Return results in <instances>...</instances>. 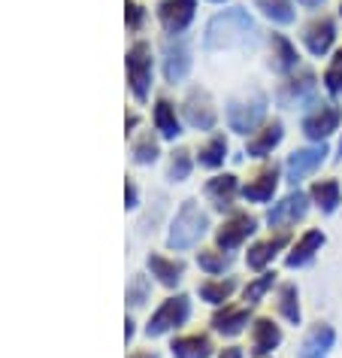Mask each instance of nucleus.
<instances>
[{
	"label": "nucleus",
	"instance_id": "nucleus-12",
	"mask_svg": "<svg viewBox=\"0 0 342 358\" xmlns=\"http://www.w3.org/2000/svg\"><path fill=\"white\" fill-rule=\"evenodd\" d=\"M309 207H312V201H309V192H303V189H291L285 194L282 201H276L273 207L267 210V216L264 222L269 228H288L291 231L297 222H303L306 216H309Z\"/></svg>",
	"mask_w": 342,
	"mask_h": 358
},
{
	"label": "nucleus",
	"instance_id": "nucleus-47",
	"mask_svg": "<svg viewBox=\"0 0 342 358\" xmlns=\"http://www.w3.org/2000/svg\"><path fill=\"white\" fill-rule=\"evenodd\" d=\"M209 3H224V0H209Z\"/></svg>",
	"mask_w": 342,
	"mask_h": 358
},
{
	"label": "nucleus",
	"instance_id": "nucleus-7",
	"mask_svg": "<svg viewBox=\"0 0 342 358\" xmlns=\"http://www.w3.org/2000/svg\"><path fill=\"white\" fill-rule=\"evenodd\" d=\"M315 92H318V76L309 67H297L294 73L282 76V83L276 85V103L278 106H309L315 103Z\"/></svg>",
	"mask_w": 342,
	"mask_h": 358
},
{
	"label": "nucleus",
	"instance_id": "nucleus-2",
	"mask_svg": "<svg viewBox=\"0 0 342 358\" xmlns=\"http://www.w3.org/2000/svg\"><path fill=\"white\" fill-rule=\"evenodd\" d=\"M209 231V213H206L197 201H182V207L176 210L173 222H170L167 231V246L173 252H185V249H194Z\"/></svg>",
	"mask_w": 342,
	"mask_h": 358
},
{
	"label": "nucleus",
	"instance_id": "nucleus-31",
	"mask_svg": "<svg viewBox=\"0 0 342 358\" xmlns=\"http://www.w3.org/2000/svg\"><path fill=\"white\" fill-rule=\"evenodd\" d=\"M276 285H278V273L276 271H264V273L251 276V280L242 285V301H246L248 307H255V303L264 301L267 294L276 289Z\"/></svg>",
	"mask_w": 342,
	"mask_h": 358
},
{
	"label": "nucleus",
	"instance_id": "nucleus-29",
	"mask_svg": "<svg viewBox=\"0 0 342 358\" xmlns=\"http://www.w3.org/2000/svg\"><path fill=\"white\" fill-rule=\"evenodd\" d=\"M228 155H230V143H228V137L215 131L212 137H206L200 146H197V155H194V158H197V164H200L203 170H218V167H224Z\"/></svg>",
	"mask_w": 342,
	"mask_h": 358
},
{
	"label": "nucleus",
	"instance_id": "nucleus-43",
	"mask_svg": "<svg viewBox=\"0 0 342 358\" xmlns=\"http://www.w3.org/2000/svg\"><path fill=\"white\" fill-rule=\"evenodd\" d=\"M131 358H158L155 352H149V349H137V352H133Z\"/></svg>",
	"mask_w": 342,
	"mask_h": 358
},
{
	"label": "nucleus",
	"instance_id": "nucleus-17",
	"mask_svg": "<svg viewBox=\"0 0 342 358\" xmlns=\"http://www.w3.org/2000/svg\"><path fill=\"white\" fill-rule=\"evenodd\" d=\"M203 194H206V201L212 203V210L233 213L237 198H242V182L237 173H215L212 179H206Z\"/></svg>",
	"mask_w": 342,
	"mask_h": 358
},
{
	"label": "nucleus",
	"instance_id": "nucleus-8",
	"mask_svg": "<svg viewBox=\"0 0 342 358\" xmlns=\"http://www.w3.org/2000/svg\"><path fill=\"white\" fill-rule=\"evenodd\" d=\"M191 319V298L188 294H170L146 322V337H164L170 331H179Z\"/></svg>",
	"mask_w": 342,
	"mask_h": 358
},
{
	"label": "nucleus",
	"instance_id": "nucleus-39",
	"mask_svg": "<svg viewBox=\"0 0 342 358\" xmlns=\"http://www.w3.org/2000/svg\"><path fill=\"white\" fill-rule=\"evenodd\" d=\"M124 203H128V210L140 207V192H137V182H133V179L124 182Z\"/></svg>",
	"mask_w": 342,
	"mask_h": 358
},
{
	"label": "nucleus",
	"instance_id": "nucleus-24",
	"mask_svg": "<svg viewBox=\"0 0 342 358\" xmlns=\"http://www.w3.org/2000/svg\"><path fill=\"white\" fill-rule=\"evenodd\" d=\"M333 343H336V328H333L330 322H315V325L306 331L297 358H330Z\"/></svg>",
	"mask_w": 342,
	"mask_h": 358
},
{
	"label": "nucleus",
	"instance_id": "nucleus-22",
	"mask_svg": "<svg viewBox=\"0 0 342 358\" xmlns=\"http://www.w3.org/2000/svg\"><path fill=\"white\" fill-rule=\"evenodd\" d=\"M267 46H269L267 64H269V70H273L276 76H288V73H294V70L300 67V52H297L291 37L273 31L269 34V40H267Z\"/></svg>",
	"mask_w": 342,
	"mask_h": 358
},
{
	"label": "nucleus",
	"instance_id": "nucleus-14",
	"mask_svg": "<svg viewBox=\"0 0 342 358\" xmlns=\"http://www.w3.org/2000/svg\"><path fill=\"white\" fill-rule=\"evenodd\" d=\"M294 240H291V231L288 228H278V231H269L267 237H260L255 240V243L248 246V252H246V264H248V271H255V273H264L269 271V264L278 258V252H285L288 246H291Z\"/></svg>",
	"mask_w": 342,
	"mask_h": 358
},
{
	"label": "nucleus",
	"instance_id": "nucleus-45",
	"mask_svg": "<svg viewBox=\"0 0 342 358\" xmlns=\"http://www.w3.org/2000/svg\"><path fill=\"white\" fill-rule=\"evenodd\" d=\"M333 161H342V131H339V143H336V155H333Z\"/></svg>",
	"mask_w": 342,
	"mask_h": 358
},
{
	"label": "nucleus",
	"instance_id": "nucleus-19",
	"mask_svg": "<svg viewBox=\"0 0 342 358\" xmlns=\"http://www.w3.org/2000/svg\"><path fill=\"white\" fill-rule=\"evenodd\" d=\"M282 140H285V124H282V119H267L255 134H248L246 155L248 158H258V161H267L278 146H282Z\"/></svg>",
	"mask_w": 342,
	"mask_h": 358
},
{
	"label": "nucleus",
	"instance_id": "nucleus-23",
	"mask_svg": "<svg viewBox=\"0 0 342 358\" xmlns=\"http://www.w3.org/2000/svg\"><path fill=\"white\" fill-rule=\"evenodd\" d=\"M218 349H215V340L209 331H188V334L173 337L170 343V355L173 358H212Z\"/></svg>",
	"mask_w": 342,
	"mask_h": 358
},
{
	"label": "nucleus",
	"instance_id": "nucleus-3",
	"mask_svg": "<svg viewBox=\"0 0 342 358\" xmlns=\"http://www.w3.org/2000/svg\"><path fill=\"white\" fill-rule=\"evenodd\" d=\"M267 106H269V97L260 88H251L242 97H233L228 110H224L228 128L233 134H255L267 122Z\"/></svg>",
	"mask_w": 342,
	"mask_h": 358
},
{
	"label": "nucleus",
	"instance_id": "nucleus-28",
	"mask_svg": "<svg viewBox=\"0 0 342 358\" xmlns=\"http://www.w3.org/2000/svg\"><path fill=\"white\" fill-rule=\"evenodd\" d=\"M151 122H155V131L164 140H176L182 134V119L176 113V103L170 97H158L155 106H151Z\"/></svg>",
	"mask_w": 342,
	"mask_h": 358
},
{
	"label": "nucleus",
	"instance_id": "nucleus-5",
	"mask_svg": "<svg viewBox=\"0 0 342 358\" xmlns=\"http://www.w3.org/2000/svg\"><path fill=\"white\" fill-rule=\"evenodd\" d=\"M124 67H128V88L133 101L146 103L151 94V73H155V61H151V46L146 40H137L124 55Z\"/></svg>",
	"mask_w": 342,
	"mask_h": 358
},
{
	"label": "nucleus",
	"instance_id": "nucleus-4",
	"mask_svg": "<svg viewBox=\"0 0 342 358\" xmlns=\"http://www.w3.org/2000/svg\"><path fill=\"white\" fill-rule=\"evenodd\" d=\"M300 131L309 143H327L342 131V106L336 101H315L306 106Z\"/></svg>",
	"mask_w": 342,
	"mask_h": 358
},
{
	"label": "nucleus",
	"instance_id": "nucleus-18",
	"mask_svg": "<svg viewBox=\"0 0 342 358\" xmlns=\"http://www.w3.org/2000/svg\"><path fill=\"white\" fill-rule=\"evenodd\" d=\"M251 322H255V316H251L248 303H224V307H215L209 325L221 337H239Z\"/></svg>",
	"mask_w": 342,
	"mask_h": 358
},
{
	"label": "nucleus",
	"instance_id": "nucleus-32",
	"mask_svg": "<svg viewBox=\"0 0 342 358\" xmlns=\"http://www.w3.org/2000/svg\"><path fill=\"white\" fill-rule=\"evenodd\" d=\"M197 267L206 276H224L233 267V252H224V249H200L197 252Z\"/></svg>",
	"mask_w": 342,
	"mask_h": 358
},
{
	"label": "nucleus",
	"instance_id": "nucleus-37",
	"mask_svg": "<svg viewBox=\"0 0 342 358\" xmlns=\"http://www.w3.org/2000/svg\"><path fill=\"white\" fill-rule=\"evenodd\" d=\"M128 307H142L149 298H151V282H149V276H142V273H133V280L128 282Z\"/></svg>",
	"mask_w": 342,
	"mask_h": 358
},
{
	"label": "nucleus",
	"instance_id": "nucleus-46",
	"mask_svg": "<svg viewBox=\"0 0 342 358\" xmlns=\"http://www.w3.org/2000/svg\"><path fill=\"white\" fill-rule=\"evenodd\" d=\"M339 19H342V0H339Z\"/></svg>",
	"mask_w": 342,
	"mask_h": 358
},
{
	"label": "nucleus",
	"instance_id": "nucleus-15",
	"mask_svg": "<svg viewBox=\"0 0 342 358\" xmlns=\"http://www.w3.org/2000/svg\"><path fill=\"white\" fill-rule=\"evenodd\" d=\"M282 325L273 319V316H255L248 328V355L251 358H269L282 346Z\"/></svg>",
	"mask_w": 342,
	"mask_h": 358
},
{
	"label": "nucleus",
	"instance_id": "nucleus-26",
	"mask_svg": "<svg viewBox=\"0 0 342 358\" xmlns=\"http://www.w3.org/2000/svg\"><path fill=\"white\" fill-rule=\"evenodd\" d=\"M273 310L288 322V325H294V328L300 325L303 322V307H300V289H297V282H278L276 285Z\"/></svg>",
	"mask_w": 342,
	"mask_h": 358
},
{
	"label": "nucleus",
	"instance_id": "nucleus-36",
	"mask_svg": "<svg viewBox=\"0 0 342 358\" xmlns=\"http://www.w3.org/2000/svg\"><path fill=\"white\" fill-rule=\"evenodd\" d=\"M194 170V155L188 152L185 146H179L170 152V161H167V179L170 182H185Z\"/></svg>",
	"mask_w": 342,
	"mask_h": 358
},
{
	"label": "nucleus",
	"instance_id": "nucleus-16",
	"mask_svg": "<svg viewBox=\"0 0 342 358\" xmlns=\"http://www.w3.org/2000/svg\"><path fill=\"white\" fill-rule=\"evenodd\" d=\"M324 243H327V234H324L321 228H306L303 234L297 237L291 246H288V252H285V267H288V271H300V267H309L315 258H318V252L324 249Z\"/></svg>",
	"mask_w": 342,
	"mask_h": 358
},
{
	"label": "nucleus",
	"instance_id": "nucleus-42",
	"mask_svg": "<svg viewBox=\"0 0 342 358\" xmlns=\"http://www.w3.org/2000/svg\"><path fill=\"white\" fill-rule=\"evenodd\" d=\"M137 124H140V115H137V113H128V115H124V128H128V134H133V128H137Z\"/></svg>",
	"mask_w": 342,
	"mask_h": 358
},
{
	"label": "nucleus",
	"instance_id": "nucleus-11",
	"mask_svg": "<svg viewBox=\"0 0 342 358\" xmlns=\"http://www.w3.org/2000/svg\"><path fill=\"white\" fill-rule=\"evenodd\" d=\"M258 225H260L258 216H251L246 210H233V213H228V219L215 228V246L224 249V252H233V249L246 246L248 237H255Z\"/></svg>",
	"mask_w": 342,
	"mask_h": 358
},
{
	"label": "nucleus",
	"instance_id": "nucleus-33",
	"mask_svg": "<svg viewBox=\"0 0 342 358\" xmlns=\"http://www.w3.org/2000/svg\"><path fill=\"white\" fill-rule=\"evenodd\" d=\"M255 10H260V15L273 24H294L297 19L294 0H255Z\"/></svg>",
	"mask_w": 342,
	"mask_h": 358
},
{
	"label": "nucleus",
	"instance_id": "nucleus-27",
	"mask_svg": "<svg viewBox=\"0 0 342 358\" xmlns=\"http://www.w3.org/2000/svg\"><path fill=\"white\" fill-rule=\"evenodd\" d=\"M146 264H149L151 276H155L161 285H167V289H176V285L182 282V276H185V262L182 258H170V255L151 252L146 258Z\"/></svg>",
	"mask_w": 342,
	"mask_h": 358
},
{
	"label": "nucleus",
	"instance_id": "nucleus-20",
	"mask_svg": "<svg viewBox=\"0 0 342 358\" xmlns=\"http://www.w3.org/2000/svg\"><path fill=\"white\" fill-rule=\"evenodd\" d=\"M194 15H197V0H161L158 3V22L170 37L185 34L188 24L194 22Z\"/></svg>",
	"mask_w": 342,
	"mask_h": 358
},
{
	"label": "nucleus",
	"instance_id": "nucleus-38",
	"mask_svg": "<svg viewBox=\"0 0 342 358\" xmlns=\"http://www.w3.org/2000/svg\"><path fill=\"white\" fill-rule=\"evenodd\" d=\"M124 22H128V31H140L142 22H146V10L137 3V0H124Z\"/></svg>",
	"mask_w": 342,
	"mask_h": 358
},
{
	"label": "nucleus",
	"instance_id": "nucleus-9",
	"mask_svg": "<svg viewBox=\"0 0 342 358\" xmlns=\"http://www.w3.org/2000/svg\"><path fill=\"white\" fill-rule=\"evenodd\" d=\"M330 149L327 143H309V146H300L294 149L291 155L285 158V182L291 185V189H300L303 179H309L315 170H321V164L327 161Z\"/></svg>",
	"mask_w": 342,
	"mask_h": 358
},
{
	"label": "nucleus",
	"instance_id": "nucleus-21",
	"mask_svg": "<svg viewBox=\"0 0 342 358\" xmlns=\"http://www.w3.org/2000/svg\"><path fill=\"white\" fill-rule=\"evenodd\" d=\"M191 73V46H188V37H170L164 43V79L170 85L182 83V79Z\"/></svg>",
	"mask_w": 342,
	"mask_h": 358
},
{
	"label": "nucleus",
	"instance_id": "nucleus-13",
	"mask_svg": "<svg viewBox=\"0 0 342 358\" xmlns=\"http://www.w3.org/2000/svg\"><path fill=\"white\" fill-rule=\"evenodd\" d=\"M182 119L191 131H215L218 124V110H215V101L206 88H191L182 101Z\"/></svg>",
	"mask_w": 342,
	"mask_h": 358
},
{
	"label": "nucleus",
	"instance_id": "nucleus-25",
	"mask_svg": "<svg viewBox=\"0 0 342 358\" xmlns=\"http://www.w3.org/2000/svg\"><path fill=\"white\" fill-rule=\"evenodd\" d=\"M309 201L315 210H321L324 216H333L339 207H342V185L336 176H324V179H315L309 185Z\"/></svg>",
	"mask_w": 342,
	"mask_h": 358
},
{
	"label": "nucleus",
	"instance_id": "nucleus-6",
	"mask_svg": "<svg viewBox=\"0 0 342 358\" xmlns=\"http://www.w3.org/2000/svg\"><path fill=\"white\" fill-rule=\"evenodd\" d=\"M336 40H339V28H336V19H333L330 13H315L312 19L300 28V43L312 58L333 55Z\"/></svg>",
	"mask_w": 342,
	"mask_h": 358
},
{
	"label": "nucleus",
	"instance_id": "nucleus-34",
	"mask_svg": "<svg viewBox=\"0 0 342 358\" xmlns=\"http://www.w3.org/2000/svg\"><path fill=\"white\" fill-rule=\"evenodd\" d=\"M158 137H161V134H151V131H140L137 137H133V143H131L133 164H155L158 155H161Z\"/></svg>",
	"mask_w": 342,
	"mask_h": 358
},
{
	"label": "nucleus",
	"instance_id": "nucleus-40",
	"mask_svg": "<svg viewBox=\"0 0 342 358\" xmlns=\"http://www.w3.org/2000/svg\"><path fill=\"white\" fill-rule=\"evenodd\" d=\"M215 358H246V352H242V346H224L215 352Z\"/></svg>",
	"mask_w": 342,
	"mask_h": 358
},
{
	"label": "nucleus",
	"instance_id": "nucleus-30",
	"mask_svg": "<svg viewBox=\"0 0 342 358\" xmlns=\"http://www.w3.org/2000/svg\"><path fill=\"white\" fill-rule=\"evenodd\" d=\"M237 289H239V282L233 276H209V280H203L197 285V294H200V301L212 303V307H224L237 294Z\"/></svg>",
	"mask_w": 342,
	"mask_h": 358
},
{
	"label": "nucleus",
	"instance_id": "nucleus-10",
	"mask_svg": "<svg viewBox=\"0 0 342 358\" xmlns=\"http://www.w3.org/2000/svg\"><path fill=\"white\" fill-rule=\"evenodd\" d=\"M285 176V167H278L276 161H264L251 173L242 179V198L248 203H269L278 192V182Z\"/></svg>",
	"mask_w": 342,
	"mask_h": 358
},
{
	"label": "nucleus",
	"instance_id": "nucleus-35",
	"mask_svg": "<svg viewBox=\"0 0 342 358\" xmlns=\"http://www.w3.org/2000/svg\"><path fill=\"white\" fill-rule=\"evenodd\" d=\"M321 88L327 92L330 101H339L342 97V46L333 49V55L327 58V67L321 73Z\"/></svg>",
	"mask_w": 342,
	"mask_h": 358
},
{
	"label": "nucleus",
	"instance_id": "nucleus-44",
	"mask_svg": "<svg viewBox=\"0 0 342 358\" xmlns=\"http://www.w3.org/2000/svg\"><path fill=\"white\" fill-rule=\"evenodd\" d=\"M133 337V319L124 322V340H131Z\"/></svg>",
	"mask_w": 342,
	"mask_h": 358
},
{
	"label": "nucleus",
	"instance_id": "nucleus-41",
	"mask_svg": "<svg viewBox=\"0 0 342 358\" xmlns=\"http://www.w3.org/2000/svg\"><path fill=\"white\" fill-rule=\"evenodd\" d=\"M297 3L303 6V10H312V13H318L324 3H327V0H297Z\"/></svg>",
	"mask_w": 342,
	"mask_h": 358
},
{
	"label": "nucleus",
	"instance_id": "nucleus-1",
	"mask_svg": "<svg viewBox=\"0 0 342 358\" xmlns=\"http://www.w3.org/2000/svg\"><path fill=\"white\" fill-rule=\"evenodd\" d=\"M258 40V24L242 6H230L218 15H212L203 34V49L206 52H224V49H239Z\"/></svg>",
	"mask_w": 342,
	"mask_h": 358
}]
</instances>
